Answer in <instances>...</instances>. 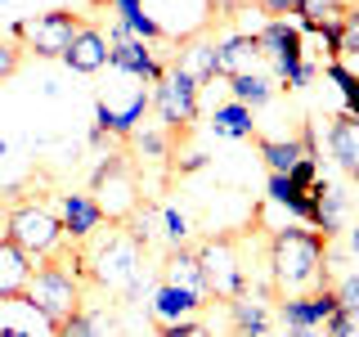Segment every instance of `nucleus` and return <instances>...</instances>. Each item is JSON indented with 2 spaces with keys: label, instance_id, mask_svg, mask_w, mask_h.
Listing matches in <instances>:
<instances>
[{
  "label": "nucleus",
  "instance_id": "1",
  "mask_svg": "<svg viewBox=\"0 0 359 337\" xmlns=\"http://www.w3.org/2000/svg\"><path fill=\"white\" fill-rule=\"evenodd\" d=\"M269 284L278 297H306L328 288V239L319 230H283L269 234Z\"/></svg>",
  "mask_w": 359,
  "mask_h": 337
},
{
  "label": "nucleus",
  "instance_id": "2",
  "mask_svg": "<svg viewBox=\"0 0 359 337\" xmlns=\"http://www.w3.org/2000/svg\"><path fill=\"white\" fill-rule=\"evenodd\" d=\"M81 261V279L117 297H135L144 275V243L135 239L126 225H112L108 234H90L86 247L76 252Z\"/></svg>",
  "mask_w": 359,
  "mask_h": 337
},
{
  "label": "nucleus",
  "instance_id": "3",
  "mask_svg": "<svg viewBox=\"0 0 359 337\" xmlns=\"http://www.w3.org/2000/svg\"><path fill=\"white\" fill-rule=\"evenodd\" d=\"M81 261H76L72 247H59L54 256H45V261H36V270H32V284L27 292H22V306L36 310L45 324H50V333L59 329V324L67 319L72 310H81Z\"/></svg>",
  "mask_w": 359,
  "mask_h": 337
},
{
  "label": "nucleus",
  "instance_id": "4",
  "mask_svg": "<svg viewBox=\"0 0 359 337\" xmlns=\"http://www.w3.org/2000/svg\"><path fill=\"white\" fill-rule=\"evenodd\" d=\"M90 198H95L99 216L108 225H130L135 211L144 207L140 198V176H135V166L126 162V153H108L104 162L95 166V176H90Z\"/></svg>",
  "mask_w": 359,
  "mask_h": 337
},
{
  "label": "nucleus",
  "instance_id": "5",
  "mask_svg": "<svg viewBox=\"0 0 359 337\" xmlns=\"http://www.w3.org/2000/svg\"><path fill=\"white\" fill-rule=\"evenodd\" d=\"M194 256H198L207 297L233 301V297H243V292H252V288H247V265H243V256H238V239H229V234L207 239V243L194 247Z\"/></svg>",
  "mask_w": 359,
  "mask_h": 337
},
{
  "label": "nucleus",
  "instance_id": "6",
  "mask_svg": "<svg viewBox=\"0 0 359 337\" xmlns=\"http://www.w3.org/2000/svg\"><path fill=\"white\" fill-rule=\"evenodd\" d=\"M261 41V54L274 63V77L287 86H310L319 67L306 63V45H301V32L292 18H265V27L256 32Z\"/></svg>",
  "mask_w": 359,
  "mask_h": 337
},
{
  "label": "nucleus",
  "instance_id": "7",
  "mask_svg": "<svg viewBox=\"0 0 359 337\" xmlns=\"http://www.w3.org/2000/svg\"><path fill=\"white\" fill-rule=\"evenodd\" d=\"M5 239H14L32 261H45V256H54L67 243L63 225H59V211H50L45 202H18V207L9 211Z\"/></svg>",
  "mask_w": 359,
  "mask_h": 337
},
{
  "label": "nucleus",
  "instance_id": "8",
  "mask_svg": "<svg viewBox=\"0 0 359 337\" xmlns=\"http://www.w3.org/2000/svg\"><path fill=\"white\" fill-rule=\"evenodd\" d=\"M86 22L72 14V9H50V14H36V18H22L9 27V41L18 50H32L36 59H63V50L72 45V37L81 32Z\"/></svg>",
  "mask_w": 359,
  "mask_h": 337
},
{
  "label": "nucleus",
  "instance_id": "9",
  "mask_svg": "<svg viewBox=\"0 0 359 337\" xmlns=\"http://www.w3.org/2000/svg\"><path fill=\"white\" fill-rule=\"evenodd\" d=\"M153 112H157V121H162V131L171 135V140L189 135V126H194V117H198V81L180 63H171L162 72V81L153 90Z\"/></svg>",
  "mask_w": 359,
  "mask_h": 337
},
{
  "label": "nucleus",
  "instance_id": "10",
  "mask_svg": "<svg viewBox=\"0 0 359 337\" xmlns=\"http://www.w3.org/2000/svg\"><path fill=\"white\" fill-rule=\"evenodd\" d=\"M144 112H153V95L149 90H130L126 104H112V99H95V131L117 135V140H130L140 131Z\"/></svg>",
  "mask_w": 359,
  "mask_h": 337
},
{
  "label": "nucleus",
  "instance_id": "11",
  "mask_svg": "<svg viewBox=\"0 0 359 337\" xmlns=\"http://www.w3.org/2000/svg\"><path fill=\"white\" fill-rule=\"evenodd\" d=\"M108 67L135 77V81H149V86H157V81H162V72H166V63L149 50V41H135V37L108 45Z\"/></svg>",
  "mask_w": 359,
  "mask_h": 337
},
{
  "label": "nucleus",
  "instance_id": "12",
  "mask_svg": "<svg viewBox=\"0 0 359 337\" xmlns=\"http://www.w3.org/2000/svg\"><path fill=\"white\" fill-rule=\"evenodd\" d=\"M332 310H337V292L319 288V292H306V297H283L278 319H283L287 329H323Z\"/></svg>",
  "mask_w": 359,
  "mask_h": 337
},
{
  "label": "nucleus",
  "instance_id": "13",
  "mask_svg": "<svg viewBox=\"0 0 359 337\" xmlns=\"http://www.w3.org/2000/svg\"><path fill=\"white\" fill-rule=\"evenodd\" d=\"M59 225H63L67 243H86L90 234H99L104 216H99V207H95L90 194H63L59 198Z\"/></svg>",
  "mask_w": 359,
  "mask_h": 337
},
{
  "label": "nucleus",
  "instance_id": "14",
  "mask_svg": "<svg viewBox=\"0 0 359 337\" xmlns=\"http://www.w3.org/2000/svg\"><path fill=\"white\" fill-rule=\"evenodd\" d=\"M261 41L247 37V32H233L229 41L216 45V77H243V72H256L261 67Z\"/></svg>",
  "mask_w": 359,
  "mask_h": 337
},
{
  "label": "nucleus",
  "instance_id": "15",
  "mask_svg": "<svg viewBox=\"0 0 359 337\" xmlns=\"http://www.w3.org/2000/svg\"><path fill=\"white\" fill-rule=\"evenodd\" d=\"M32 270H36V261L14 239H0V301H18L32 284Z\"/></svg>",
  "mask_w": 359,
  "mask_h": 337
},
{
  "label": "nucleus",
  "instance_id": "16",
  "mask_svg": "<svg viewBox=\"0 0 359 337\" xmlns=\"http://www.w3.org/2000/svg\"><path fill=\"white\" fill-rule=\"evenodd\" d=\"M63 63L72 67V72H81V77L99 72V67L108 63V41H104V32H95V27H81V32L72 37V45L63 50Z\"/></svg>",
  "mask_w": 359,
  "mask_h": 337
},
{
  "label": "nucleus",
  "instance_id": "17",
  "mask_svg": "<svg viewBox=\"0 0 359 337\" xmlns=\"http://www.w3.org/2000/svg\"><path fill=\"white\" fill-rule=\"evenodd\" d=\"M328 149L337 157V166H341L346 176L359 180V117H351V112H341V117L332 121L328 131Z\"/></svg>",
  "mask_w": 359,
  "mask_h": 337
},
{
  "label": "nucleus",
  "instance_id": "18",
  "mask_svg": "<svg viewBox=\"0 0 359 337\" xmlns=\"http://www.w3.org/2000/svg\"><path fill=\"white\" fill-rule=\"evenodd\" d=\"M162 284H171V288H184V292H194V297H207V288H202V270H198V256H194V247H171V252H166V265H162Z\"/></svg>",
  "mask_w": 359,
  "mask_h": 337
},
{
  "label": "nucleus",
  "instance_id": "19",
  "mask_svg": "<svg viewBox=\"0 0 359 337\" xmlns=\"http://www.w3.org/2000/svg\"><path fill=\"white\" fill-rule=\"evenodd\" d=\"M229 319H233V333L238 337H265L269 333V306L256 292H243V297L229 301Z\"/></svg>",
  "mask_w": 359,
  "mask_h": 337
},
{
  "label": "nucleus",
  "instance_id": "20",
  "mask_svg": "<svg viewBox=\"0 0 359 337\" xmlns=\"http://www.w3.org/2000/svg\"><path fill=\"white\" fill-rule=\"evenodd\" d=\"M202 301L207 297H194V292H184V288H171V284H162L153 292V315L162 324H175V319H194V315L202 310Z\"/></svg>",
  "mask_w": 359,
  "mask_h": 337
},
{
  "label": "nucleus",
  "instance_id": "21",
  "mask_svg": "<svg viewBox=\"0 0 359 337\" xmlns=\"http://www.w3.org/2000/svg\"><path fill=\"white\" fill-rule=\"evenodd\" d=\"M171 63H180L202 86V81H211V77H216V45H211V41H184V50H180Z\"/></svg>",
  "mask_w": 359,
  "mask_h": 337
},
{
  "label": "nucleus",
  "instance_id": "22",
  "mask_svg": "<svg viewBox=\"0 0 359 337\" xmlns=\"http://www.w3.org/2000/svg\"><path fill=\"white\" fill-rule=\"evenodd\" d=\"M211 131L224 135V140H252V135H256L252 108H243V104H220L216 112H211Z\"/></svg>",
  "mask_w": 359,
  "mask_h": 337
},
{
  "label": "nucleus",
  "instance_id": "23",
  "mask_svg": "<svg viewBox=\"0 0 359 337\" xmlns=\"http://www.w3.org/2000/svg\"><path fill=\"white\" fill-rule=\"evenodd\" d=\"M229 90H233V104L243 108H261L274 99V81L265 72H243V77H229Z\"/></svg>",
  "mask_w": 359,
  "mask_h": 337
},
{
  "label": "nucleus",
  "instance_id": "24",
  "mask_svg": "<svg viewBox=\"0 0 359 337\" xmlns=\"http://www.w3.org/2000/svg\"><path fill=\"white\" fill-rule=\"evenodd\" d=\"M54 337H112V324L99 310H86L81 306V310H72L59 329H54Z\"/></svg>",
  "mask_w": 359,
  "mask_h": 337
},
{
  "label": "nucleus",
  "instance_id": "25",
  "mask_svg": "<svg viewBox=\"0 0 359 337\" xmlns=\"http://www.w3.org/2000/svg\"><path fill=\"white\" fill-rule=\"evenodd\" d=\"M256 149H261L269 176H287L292 166L301 162V144L297 140H256Z\"/></svg>",
  "mask_w": 359,
  "mask_h": 337
},
{
  "label": "nucleus",
  "instance_id": "26",
  "mask_svg": "<svg viewBox=\"0 0 359 337\" xmlns=\"http://www.w3.org/2000/svg\"><path fill=\"white\" fill-rule=\"evenodd\" d=\"M265 194H269V202H278V207H287L292 216H301L306 220V211H310V202H306V194H301L297 185H292L287 176H269V185H265Z\"/></svg>",
  "mask_w": 359,
  "mask_h": 337
},
{
  "label": "nucleus",
  "instance_id": "27",
  "mask_svg": "<svg viewBox=\"0 0 359 337\" xmlns=\"http://www.w3.org/2000/svg\"><path fill=\"white\" fill-rule=\"evenodd\" d=\"M323 72H328V81L341 90V99H346V112H351V117H359V77L351 72V67H346L341 59L337 63H328L323 67Z\"/></svg>",
  "mask_w": 359,
  "mask_h": 337
},
{
  "label": "nucleus",
  "instance_id": "28",
  "mask_svg": "<svg viewBox=\"0 0 359 337\" xmlns=\"http://www.w3.org/2000/svg\"><path fill=\"white\" fill-rule=\"evenodd\" d=\"M355 5H359V0H306L301 14H306V18H332V22H341Z\"/></svg>",
  "mask_w": 359,
  "mask_h": 337
},
{
  "label": "nucleus",
  "instance_id": "29",
  "mask_svg": "<svg viewBox=\"0 0 359 337\" xmlns=\"http://www.w3.org/2000/svg\"><path fill=\"white\" fill-rule=\"evenodd\" d=\"M332 292H337V310L351 315V319L359 324V270H355V275H346Z\"/></svg>",
  "mask_w": 359,
  "mask_h": 337
},
{
  "label": "nucleus",
  "instance_id": "30",
  "mask_svg": "<svg viewBox=\"0 0 359 337\" xmlns=\"http://www.w3.org/2000/svg\"><path fill=\"white\" fill-rule=\"evenodd\" d=\"M130 140H135V149H140L144 157H153V162H162V157H166V149H171V135H157V131H135L130 135Z\"/></svg>",
  "mask_w": 359,
  "mask_h": 337
},
{
  "label": "nucleus",
  "instance_id": "31",
  "mask_svg": "<svg viewBox=\"0 0 359 337\" xmlns=\"http://www.w3.org/2000/svg\"><path fill=\"white\" fill-rule=\"evenodd\" d=\"M121 27H126V37H135V41H162V27L144 14V9H135V14H126L121 18Z\"/></svg>",
  "mask_w": 359,
  "mask_h": 337
},
{
  "label": "nucleus",
  "instance_id": "32",
  "mask_svg": "<svg viewBox=\"0 0 359 337\" xmlns=\"http://www.w3.org/2000/svg\"><path fill=\"white\" fill-rule=\"evenodd\" d=\"M162 225H166V243H171V247H184L189 230H194V220H189L180 207H166V211H162Z\"/></svg>",
  "mask_w": 359,
  "mask_h": 337
},
{
  "label": "nucleus",
  "instance_id": "33",
  "mask_svg": "<svg viewBox=\"0 0 359 337\" xmlns=\"http://www.w3.org/2000/svg\"><path fill=\"white\" fill-rule=\"evenodd\" d=\"M256 9H261V14H269V18H292V14L301 18L306 0H256Z\"/></svg>",
  "mask_w": 359,
  "mask_h": 337
},
{
  "label": "nucleus",
  "instance_id": "34",
  "mask_svg": "<svg viewBox=\"0 0 359 337\" xmlns=\"http://www.w3.org/2000/svg\"><path fill=\"white\" fill-rule=\"evenodd\" d=\"M341 54H359V5L341 18Z\"/></svg>",
  "mask_w": 359,
  "mask_h": 337
},
{
  "label": "nucleus",
  "instance_id": "35",
  "mask_svg": "<svg viewBox=\"0 0 359 337\" xmlns=\"http://www.w3.org/2000/svg\"><path fill=\"white\" fill-rule=\"evenodd\" d=\"M18 63H22V50L5 37V41H0V81H9V77L18 72Z\"/></svg>",
  "mask_w": 359,
  "mask_h": 337
},
{
  "label": "nucleus",
  "instance_id": "36",
  "mask_svg": "<svg viewBox=\"0 0 359 337\" xmlns=\"http://www.w3.org/2000/svg\"><path fill=\"white\" fill-rule=\"evenodd\" d=\"M287 180H292V185L301 189V194H306V189L314 185V180H319V162H310V157H301V162H297V166L287 171Z\"/></svg>",
  "mask_w": 359,
  "mask_h": 337
},
{
  "label": "nucleus",
  "instance_id": "37",
  "mask_svg": "<svg viewBox=\"0 0 359 337\" xmlns=\"http://www.w3.org/2000/svg\"><path fill=\"white\" fill-rule=\"evenodd\" d=\"M157 337H198V319H175V324H162Z\"/></svg>",
  "mask_w": 359,
  "mask_h": 337
},
{
  "label": "nucleus",
  "instance_id": "38",
  "mask_svg": "<svg viewBox=\"0 0 359 337\" xmlns=\"http://www.w3.org/2000/svg\"><path fill=\"white\" fill-rule=\"evenodd\" d=\"M207 166V153H189L184 162H180V176H194V171H202Z\"/></svg>",
  "mask_w": 359,
  "mask_h": 337
},
{
  "label": "nucleus",
  "instance_id": "39",
  "mask_svg": "<svg viewBox=\"0 0 359 337\" xmlns=\"http://www.w3.org/2000/svg\"><path fill=\"white\" fill-rule=\"evenodd\" d=\"M287 337H328V333H323V329H292Z\"/></svg>",
  "mask_w": 359,
  "mask_h": 337
},
{
  "label": "nucleus",
  "instance_id": "40",
  "mask_svg": "<svg viewBox=\"0 0 359 337\" xmlns=\"http://www.w3.org/2000/svg\"><path fill=\"white\" fill-rule=\"evenodd\" d=\"M351 252H355V261H359V225L351 230Z\"/></svg>",
  "mask_w": 359,
  "mask_h": 337
},
{
  "label": "nucleus",
  "instance_id": "41",
  "mask_svg": "<svg viewBox=\"0 0 359 337\" xmlns=\"http://www.w3.org/2000/svg\"><path fill=\"white\" fill-rule=\"evenodd\" d=\"M0 337H32V333H22V329H0Z\"/></svg>",
  "mask_w": 359,
  "mask_h": 337
},
{
  "label": "nucleus",
  "instance_id": "42",
  "mask_svg": "<svg viewBox=\"0 0 359 337\" xmlns=\"http://www.w3.org/2000/svg\"><path fill=\"white\" fill-rule=\"evenodd\" d=\"M5 225H9V211L0 207V239H5Z\"/></svg>",
  "mask_w": 359,
  "mask_h": 337
},
{
  "label": "nucleus",
  "instance_id": "43",
  "mask_svg": "<svg viewBox=\"0 0 359 337\" xmlns=\"http://www.w3.org/2000/svg\"><path fill=\"white\" fill-rule=\"evenodd\" d=\"M0 157H5V140H0Z\"/></svg>",
  "mask_w": 359,
  "mask_h": 337
},
{
  "label": "nucleus",
  "instance_id": "44",
  "mask_svg": "<svg viewBox=\"0 0 359 337\" xmlns=\"http://www.w3.org/2000/svg\"><path fill=\"white\" fill-rule=\"evenodd\" d=\"M351 337H359V324H355V333H351Z\"/></svg>",
  "mask_w": 359,
  "mask_h": 337
},
{
  "label": "nucleus",
  "instance_id": "45",
  "mask_svg": "<svg viewBox=\"0 0 359 337\" xmlns=\"http://www.w3.org/2000/svg\"><path fill=\"white\" fill-rule=\"evenodd\" d=\"M355 77H359V72H355Z\"/></svg>",
  "mask_w": 359,
  "mask_h": 337
}]
</instances>
